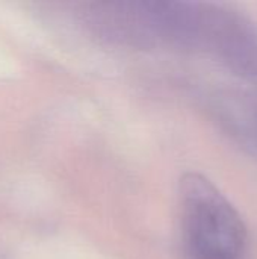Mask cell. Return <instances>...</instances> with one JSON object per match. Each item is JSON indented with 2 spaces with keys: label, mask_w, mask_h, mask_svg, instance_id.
<instances>
[{
  "label": "cell",
  "mask_w": 257,
  "mask_h": 259,
  "mask_svg": "<svg viewBox=\"0 0 257 259\" xmlns=\"http://www.w3.org/2000/svg\"><path fill=\"white\" fill-rule=\"evenodd\" d=\"M182 229L191 259H239L247 241L245 225L204 176L188 173L180 181Z\"/></svg>",
  "instance_id": "1"
}]
</instances>
